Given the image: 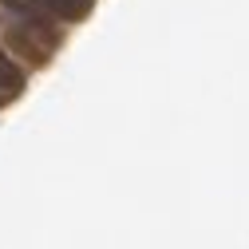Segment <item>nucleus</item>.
Here are the masks:
<instances>
[{
  "label": "nucleus",
  "instance_id": "1",
  "mask_svg": "<svg viewBox=\"0 0 249 249\" xmlns=\"http://www.w3.org/2000/svg\"><path fill=\"white\" fill-rule=\"evenodd\" d=\"M24 4H32L36 12H44V16L55 20V24H59V20L71 24V20H83L95 0H24Z\"/></svg>",
  "mask_w": 249,
  "mask_h": 249
},
{
  "label": "nucleus",
  "instance_id": "2",
  "mask_svg": "<svg viewBox=\"0 0 249 249\" xmlns=\"http://www.w3.org/2000/svg\"><path fill=\"white\" fill-rule=\"evenodd\" d=\"M20 87H24V71L16 68V59L0 48V95H12Z\"/></svg>",
  "mask_w": 249,
  "mask_h": 249
}]
</instances>
